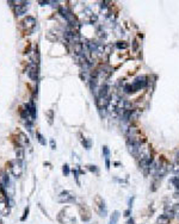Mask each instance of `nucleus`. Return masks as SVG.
I'll use <instances>...</instances> for the list:
<instances>
[{
    "mask_svg": "<svg viewBox=\"0 0 179 224\" xmlns=\"http://www.w3.org/2000/svg\"><path fill=\"white\" fill-rule=\"evenodd\" d=\"M36 18L32 16H27L20 20V31L24 36L31 35L36 29Z\"/></svg>",
    "mask_w": 179,
    "mask_h": 224,
    "instance_id": "f257e3e1",
    "label": "nucleus"
},
{
    "mask_svg": "<svg viewBox=\"0 0 179 224\" xmlns=\"http://www.w3.org/2000/svg\"><path fill=\"white\" fill-rule=\"evenodd\" d=\"M8 166H10V170L12 173V175H13L16 179L22 178L23 172H24V165L23 163H20L19 161L16 160V161H10Z\"/></svg>",
    "mask_w": 179,
    "mask_h": 224,
    "instance_id": "f03ea898",
    "label": "nucleus"
},
{
    "mask_svg": "<svg viewBox=\"0 0 179 224\" xmlns=\"http://www.w3.org/2000/svg\"><path fill=\"white\" fill-rule=\"evenodd\" d=\"M94 205H96V211L100 217H105L108 215V207L105 205V200L100 195L94 197Z\"/></svg>",
    "mask_w": 179,
    "mask_h": 224,
    "instance_id": "7ed1b4c3",
    "label": "nucleus"
},
{
    "mask_svg": "<svg viewBox=\"0 0 179 224\" xmlns=\"http://www.w3.org/2000/svg\"><path fill=\"white\" fill-rule=\"evenodd\" d=\"M57 200L61 204H69L75 202V194L72 191H62L57 195Z\"/></svg>",
    "mask_w": 179,
    "mask_h": 224,
    "instance_id": "20e7f679",
    "label": "nucleus"
},
{
    "mask_svg": "<svg viewBox=\"0 0 179 224\" xmlns=\"http://www.w3.org/2000/svg\"><path fill=\"white\" fill-rule=\"evenodd\" d=\"M147 85H148V79H147L146 75H140V77H137V78L133 81V83H131V86H133V88H134L135 92L145 88Z\"/></svg>",
    "mask_w": 179,
    "mask_h": 224,
    "instance_id": "39448f33",
    "label": "nucleus"
},
{
    "mask_svg": "<svg viewBox=\"0 0 179 224\" xmlns=\"http://www.w3.org/2000/svg\"><path fill=\"white\" fill-rule=\"evenodd\" d=\"M27 73H28V77L34 80V81H37L38 80V65L37 63H34V62H30L28 68H27Z\"/></svg>",
    "mask_w": 179,
    "mask_h": 224,
    "instance_id": "423d86ee",
    "label": "nucleus"
},
{
    "mask_svg": "<svg viewBox=\"0 0 179 224\" xmlns=\"http://www.w3.org/2000/svg\"><path fill=\"white\" fill-rule=\"evenodd\" d=\"M16 16H23L27 13V11L30 7V3L29 1H19L16 3Z\"/></svg>",
    "mask_w": 179,
    "mask_h": 224,
    "instance_id": "0eeeda50",
    "label": "nucleus"
},
{
    "mask_svg": "<svg viewBox=\"0 0 179 224\" xmlns=\"http://www.w3.org/2000/svg\"><path fill=\"white\" fill-rule=\"evenodd\" d=\"M11 214V206L8 205L7 202L5 200H0V216L3 217H7Z\"/></svg>",
    "mask_w": 179,
    "mask_h": 224,
    "instance_id": "6e6552de",
    "label": "nucleus"
},
{
    "mask_svg": "<svg viewBox=\"0 0 179 224\" xmlns=\"http://www.w3.org/2000/svg\"><path fill=\"white\" fill-rule=\"evenodd\" d=\"M25 106H27V110H28V112H29L30 117L32 118V120L36 119V118H37V109H36V105H35L34 100H30Z\"/></svg>",
    "mask_w": 179,
    "mask_h": 224,
    "instance_id": "1a4fd4ad",
    "label": "nucleus"
},
{
    "mask_svg": "<svg viewBox=\"0 0 179 224\" xmlns=\"http://www.w3.org/2000/svg\"><path fill=\"white\" fill-rule=\"evenodd\" d=\"M16 157H17V161H19L20 163L24 165V157H25V152H24V148L23 145H18L16 148Z\"/></svg>",
    "mask_w": 179,
    "mask_h": 224,
    "instance_id": "9d476101",
    "label": "nucleus"
},
{
    "mask_svg": "<svg viewBox=\"0 0 179 224\" xmlns=\"http://www.w3.org/2000/svg\"><path fill=\"white\" fill-rule=\"evenodd\" d=\"M18 136L19 137H17V142H18V145H25V144H28L29 143V138H28V136L23 134V132H18Z\"/></svg>",
    "mask_w": 179,
    "mask_h": 224,
    "instance_id": "9b49d317",
    "label": "nucleus"
},
{
    "mask_svg": "<svg viewBox=\"0 0 179 224\" xmlns=\"http://www.w3.org/2000/svg\"><path fill=\"white\" fill-rule=\"evenodd\" d=\"M120 216H121L120 211H113L112 215L110 216L109 224H117V222H118V219H120Z\"/></svg>",
    "mask_w": 179,
    "mask_h": 224,
    "instance_id": "f8f14e48",
    "label": "nucleus"
},
{
    "mask_svg": "<svg viewBox=\"0 0 179 224\" xmlns=\"http://www.w3.org/2000/svg\"><path fill=\"white\" fill-rule=\"evenodd\" d=\"M170 222H171V219L166 216L165 214L160 215L158 217V219H157V224H170Z\"/></svg>",
    "mask_w": 179,
    "mask_h": 224,
    "instance_id": "ddd939ff",
    "label": "nucleus"
},
{
    "mask_svg": "<svg viewBox=\"0 0 179 224\" xmlns=\"http://www.w3.org/2000/svg\"><path fill=\"white\" fill-rule=\"evenodd\" d=\"M166 216H167L170 219H172L174 216H176V212H174V210H173V206H165V212H164Z\"/></svg>",
    "mask_w": 179,
    "mask_h": 224,
    "instance_id": "4468645a",
    "label": "nucleus"
},
{
    "mask_svg": "<svg viewBox=\"0 0 179 224\" xmlns=\"http://www.w3.org/2000/svg\"><path fill=\"white\" fill-rule=\"evenodd\" d=\"M81 143H83V145H84V148L86 149V150H90L91 147H92V140L91 138H83Z\"/></svg>",
    "mask_w": 179,
    "mask_h": 224,
    "instance_id": "2eb2a0df",
    "label": "nucleus"
},
{
    "mask_svg": "<svg viewBox=\"0 0 179 224\" xmlns=\"http://www.w3.org/2000/svg\"><path fill=\"white\" fill-rule=\"evenodd\" d=\"M123 92L127 93V94H131V93H134L135 91H134V88H133L131 83H125V85L123 86Z\"/></svg>",
    "mask_w": 179,
    "mask_h": 224,
    "instance_id": "dca6fc26",
    "label": "nucleus"
},
{
    "mask_svg": "<svg viewBox=\"0 0 179 224\" xmlns=\"http://www.w3.org/2000/svg\"><path fill=\"white\" fill-rule=\"evenodd\" d=\"M128 47H129V44H128L127 42H124V41H118L116 43V48H118V49H127Z\"/></svg>",
    "mask_w": 179,
    "mask_h": 224,
    "instance_id": "f3484780",
    "label": "nucleus"
},
{
    "mask_svg": "<svg viewBox=\"0 0 179 224\" xmlns=\"http://www.w3.org/2000/svg\"><path fill=\"white\" fill-rule=\"evenodd\" d=\"M36 136H37V140H38V142H40L42 145H45V140H44V137H43V135L41 134V132H36Z\"/></svg>",
    "mask_w": 179,
    "mask_h": 224,
    "instance_id": "a211bd4d",
    "label": "nucleus"
},
{
    "mask_svg": "<svg viewBox=\"0 0 179 224\" xmlns=\"http://www.w3.org/2000/svg\"><path fill=\"white\" fill-rule=\"evenodd\" d=\"M101 152H103L104 157H109V156H110V149H109L108 145H103V147H101Z\"/></svg>",
    "mask_w": 179,
    "mask_h": 224,
    "instance_id": "6ab92c4d",
    "label": "nucleus"
},
{
    "mask_svg": "<svg viewBox=\"0 0 179 224\" xmlns=\"http://www.w3.org/2000/svg\"><path fill=\"white\" fill-rule=\"evenodd\" d=\"M87 169H88L90 172L96 173V174H98V172H99L98 167H97V166H94V165H88V166H87Z\"/></svg>",
    "mask_w": 179,
    "mask_h": 224,
    "instance_id": "aec40b11",
    "label": "nucleus"
},
{
    "mask_svg": "<svg viewBox=\"0 0 179 224\" xmlns=\"http://www.w3.org/2000/svg\"><path fill=\"white\" fill-rule=\"evenodd\" d=\"M47 116H48V122H49V124H53V118H54V116H53V110H49V111L47 112Z\"/></svg>",
    "mask_w": 179,
    "mask_h": 224,
    "instance_id": "412c9836",
    "label": "nucleus"
},
{
    "mask_svg": "<svg viewBox=\"0 0 179 224\" xmlns=\"http://www.w3.org/2000/svg\"><path fill=\"white\" fill-rule=\"evenodd\" d=\"M29 210H30V209H29V206L25 207V210H24V215H23V217L20 218V221H22V222H24L25 219L28 218V216H29Z\"/></svg>",
    "mask_w": 179,
    "mask_h": 224,
    "instance_id": "4be33fe9",
    "label": "nucleus"
},
{
    "mask_svg": "<svg viewBox=\"0 0 179 224\" xmlns=\"http://www.w3.org/2000/svg\"><path fill=\"white\" fill-rule=\"evenodd\" d=\"M62 172H63V174H65V175L67 177V175H69V166L66 163V165H63V168H62Z\"/></svg>",
    "mask_w": 179,
    "mask_h": 224,
    "instance_id": "5701e85b",
    "label": "nucleus"
},
{
    "mask_svg": "<svg viewBox=\"0 0 179 224\" xmlns=\"http://www.w3.org/2000/svg\"><path fill=\"white\" fill-rule=\"evenodd\" d=\"M124 217H128L129 218L130 216H131V209H127L125 211H124V215H123Z\"/></svg>",
    "mask_w": 179,
    "mask_h": 224,
    "instance_id": "b1692460",
    "label": "nucleus"
},
{
    "mask_svg": "<svg viewBox=\"0 0 179 224\" xmlns=\"http://www.w3.org/2000/svg\"><path fill=\"white\" fill-rule=\"evenodd\" d=\"M134 199H135V197H131V198L129 199V202H128V209H133V204H134Z\"/></svg>",
    "mask_w": 179,
    "mask_h": 224,
    "instance_id": "393cba45",
    "label": "nucleus"
},
{
    "mask_svg": "<svg viewBox=\"0 0 179 224\" xmlns=\"http://www.w3.org/2000/svg\"><path fill=\"white\" fill-rule=\"evenodd\" d=\"M137 48H138L137 41H136V40H134V41H133V50H134V51H136V50H137Z\"/></svg>",
    "mask_w": 179,
    "mask_h": 224,
    "instance_id": "a878e982",
    "label": "nucleus"
},
{
    "mask_svg": "<svg viewBox=\"0 0 179 224\" xmlns=\"http://www.w3.org/2000/svg\"><path fill=\"white\" fill-rule=\"evenodd\" d=\"M105 167L108 170L110 169V159L109 157H105Z\"/></svg>",
    "mask_w": 179,
    "mask_h": 224,
    "instance_id": "bb28decb",
    "label": "nucleus"
},
{
    "mask_svg": "<svg viewBox=\"0 0 179 224\" xmlns=\"http://www.w3.org/2000/svg\"><path fill=\"white\" fill-rule=\"evenodd\" d=\"M173 210H174V212H176V214H178V212H179V203L173 205Z\"/></svg>",
    "mask_w": 179,
    "mask_h": 224,
    "instance_id": "cd10ccee",
    "label": "nucleus"
},
{
    "mask_svg": "<svg viewBox=\"0 0 179 224\" xmlns=\"http://www.w3.org/2000/svg\"><path fill=\"white\" fill-rule=\"evenodd\" d=\"M174 157H176V163H177V165H179V150H177V153H176Z\"/></svg>",
    "mask_w": 179,
    "mask_h": 224,
    "instance_id": "c85d7f7f",
    "label": "nucleus"
},
{
    "mask_svg": "<svg viewBox=\"0 0 179 224\" xmlns=\"http://www.w3.org/2000/svg\"><path fill=\"white\" fill-rule=\"evenodd\" d=\"M50 145H52V149L54 150V149H56V143L54 142V140H50Z\"/></svg>",
    "mask_w": 179,
    "mask_h": 224,
    "instance_id": "c756f323",
    "label": "nucleus"
},
{
    "mask_svg": "<svg viewBox=\"0 0 179 224\" xmlns=\"http://www.w3.org/2000/svg\"><path fill=\"white\" fill-rule=\"evenodd\" d=\"M127 224H135V219L131 218V217H129V219L127 221Z\"/></svg>",
    "mask_w": 179,
    "mask_h": 224,
    "instance_id": "7c9ffc66",
    "label": "nucleus"
},
{
    "mask_svg": "<svg viewBox=\"0 0 179 224\" xmlns=\"http://www.w3.org/2000/svg\"><path fill=\"white\" fill-rule=\"evenodd\" d=\"M0 224H4V223H3V219H1V217H0Z\"/></svg>",
    "mask_w": 179,
    "mask_h": 224,
    "instance_id": "2f4dec72",
    "label": "nucleus"
},
{
    "mask_svg": "<svg viewBox=\"0 0 179 224\" xmlns=\"http://www.w3.org/2000/svg\"><path fill=\"white\" fill-rule=\"evenodd\" d=\"M176 215H177V217H178V219H179V212H178V214H176Z\"/></svg>",
    "mask_w": 179,
    "mask_h": 224,
    "instance_id": "473e14b6",
    "label": "nucleus"
}]
</instances>
